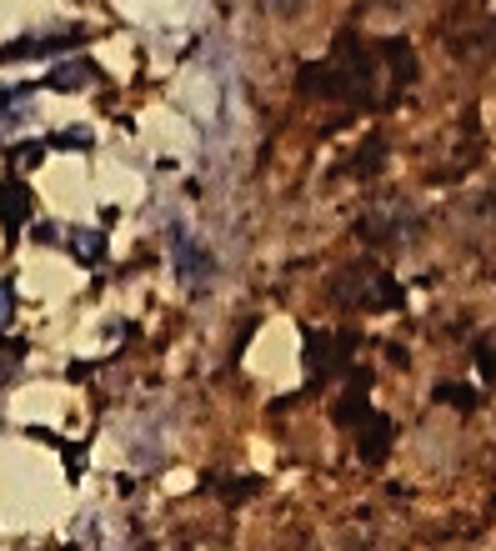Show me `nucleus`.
Returning <instances> with one entry per match:
<instances>
[{
  "mask_svg": "<svg viewBox=\"0 0 496 551\" xmlns=\"http://www.w3.org/2000/svg\"><path fill=\"white\" fill-rule=\"evenodd\" d=\"M306 91L311 96H326V101H376V81H386V91H401L411 81V51L406 46H361L356 36H341L331 61L321 66H306L301 71Z\"/></svg>",
  "mask_w": 496,
  "mask_h": 551,
  "instance_id": "nucleus-1",
  "label": "nucleus"
},
{
  "mask_svg": "<svg viewBox=\"0 0 496 551\" xmlns=\"http://www.w3.org/2000/svg\"><path fill=\"white\" fill-rule=\"evenodd\" d=\"M166 246H171L176 276H181L186 286H206V276H211V256H206V251H201V246H196V241H191L181 226L171 231V241H166Z\"/></svg>",
  "mask_w": 496,
  "mask_h": 551,
  "instance_id": "nucleus-3",
  "label": "nucleus"
},
{
  "mask_svg": "<svg viewBox=\"0 0 496 551\" xmlns=\"http://www.w3.org/2000/svg\"><path fill=\"white\" fill-rule=\"evenodd\" d=\"M96 81H101V66H91V61H66L46 76L51 91H91Z\"/></svg>",
  "mask_w": 496,
  "mask_h": 551,
  "instance_id": "nucleus-6",
  "label": "nucleus"
},
{
  "mask_svg": "<svg viewBox=\"0 0 496 551\" xmlns=\"http://www.w3.org/2000/svg\"><path fill=\"white\" fill-rule=\"evenodd\" d=\"M31 216V191L21 181H0V226L6 231H21Z\"/></svg>",
  "mask_w": 496,
  "mask_h": 551,
  "instance_id": "nucleus-5",
  "label": "nucleus"
},
{
  "mask_svg": "<svg viewBox=\"0 0 496 551\" xmlns=\"http://www.w3.org/2000/svg\"><path fill=\"white\" fill-rule=\"evenodd\" d=\"M331 296L346 301V306H396L401 301V291L381 271H341V281L331 286Z\"/></svg>",
  "mask_w": 496,
  "mask_h": 551,
  "instance_id": "nucleus-2",
  "label": "nucleus"
},
{
  "mask_svg": "<svg viewBox=\"0 0 496 551\" xmlns=\"http://www.w3.org/2000/svg\"><path fill=\"white\" fill-rule=\"evenodd\" d=\"M36 241H46V246H56V241H61V231H56L51 221H41V226H36Z\"/></svg>",
  "mask_w": 496,
  "mask_h": 551,
  "instance_id": "nucleus-12",
  "label": "nucleus"
},
{
  "mask_svg": "<svg viewBox=\"0 0 496 551\" xmlns=\"http://www.w3.org/2000/svg\"><path fill=\"white\" fill-rule=\"evenodd\" d=\"M71 251H76V261H101L106 256V236L101 231H76L71 236Z\"/></svg>",
  "mask_w": 496,
  "mask_h": 551,
  "instance_id": "nucleus-8",
  "label": "nucleus"
},
{
  "mask_svg": "<svg viewBox=\"0 0 496 551\" xmlns=\"http://www.w3.org/2000/svg\"><path fill=\"white\" fill-rule=\"evenodd\" d=\"M86 36L81 31H56V36H26V41H16V46H0V61H36V56H56V51H66V46H81Z\"/></svg>",
  "mask_w": 496,
  "mask_h": 551,
  "instance_id": "nucleus-4",
  "label": "nucleus"
},
{
  "mask_svg": "<svg viewBox=\"0 0 496 551\" xmlns=\"http://www.w3.org/2000/svg\"><path fill=\"white\" fill-rule=\"evenodd\" d=\"M66 461H71V471H81V466H86V451H76V446H66Z\"/></svg>",
  "mask_w": 496,
  "mask_h": 551,
  "instance_id": "nucleus-13",
  "label": "nucleus"
},
{
  "mask_svg": "<svg viewBox=\"0 0 496 551\" xmlns=\"http://www.w3.org/2000/svg\"><path fill=\"white\" fill-rule=\"evenodd\" d=\"M56 146H71V151L81 146V151H86V146H91V131H76V126H71V131H61V136H56Z\"/></svg>",
  "mask_w": 496,
  "mask_h": 551,
  "instance_id": "nucleus-10",
  "label": "nucleus"
},
{
  "mask_svg": "<svg viewBox=\"0 0 496 551\" xmlns=\"http://www.w3.org/2000/svg\"><path fill=\"white\" fill-rule=\"evenodd\" d=\"M11 311H16V301H11V286H0V326H11Z\"/></svg>",
  "mask_w": 496,
  "mask_h": 551,
  "instance_id": "nucleus-11",
  "label": "nucleus"
},
{
  "mask_svg": "<svg viewBox=\"0 0 496 551\" xmlns=\"http://www.w3.org/2000/svg\"><path fill=\"white\" fill-rule=\"evenodd\" d=\"M306 366H311V376L321 371H331L336 366V356H331V336H321V331H306Z\"/></svg>",
  "mask_w": 496,
  "mask_h": 551,
  "instance_id": "nucleus-7",
  "label": "nucleus"
},
{
  "mask_svg": "<svg viewBox=\"0 0 496 551\" xmlns=\"http://www.w3.org/2000/svg\"><path fill=\"white\" fill-rule=\"evenodd\" d=\"M11 156H16V166H36V161L46 156V146H41V141H26V146H16Z\"/></svg>",
  "mask_w": 496,
  "mask_h": 551,
  "instance_id": "nucleus-9",
  "label": "nucleus"
}]
</instances>
